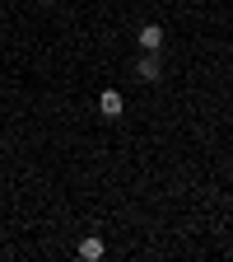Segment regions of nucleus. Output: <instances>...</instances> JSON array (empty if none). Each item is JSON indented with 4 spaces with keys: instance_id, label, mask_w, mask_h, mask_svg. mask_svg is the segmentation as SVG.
Returning a JSON list of instances; mask_svg holds the SVG:
<instances>
[{
    "instance_id": "nucleus-4",
    "label": "nucleus",
    "mask_w": 233,
    "mask_h": 262,
    "mask_svg": "<svg viewBox=\"0 0 233 262\" xmlns=\"http://www.w3.org/2000/svg\"><path fill=\"white\" fill-rule=\"evenodd\" d=\"M140 80H159V61H154V52H145V61H140Z\"/></svg>"
},
{
    "instance_id": "nucleus-3",
    "label": "nucleus",
    "mask_w": 233,
    "mask_h": 262,
    "mask_svg": "<svg viewBox=\"0 0 233 262\" xmlns=\"http://www.w3.org/2000/svg\"><path fill=\"white\" fill-rule=\"evenodd\" d=\"M80 257L84 262H98V257H103V244H98V239H84L80 244Z\"/></svg>"
},
{
    "instance_id": "nucleus-2",
    "label": "nucleus",
    "mask_w": 233,
    "mask_h": 262,
    "mask_svg": "<svg viewBox=\"0 0 233 262\" xmlns=\"http://www.w3.org/2000/svg\"><path fill=\"white\" fill-rule=\"evenodd\" d=\"M140 47H145V52H159V47H163V28H159V24H145V28H140Z\"/></svg>"
},
{
    "instance_id": "nucleus-1",
    "label": "nucleus",
    "mask_w": 233,
    "mask_h": 262,
    "mask_svg": "<svg viewBox=\"0 0 233 262\" xmlns=\"http://www.w3.org/2000/svg\"><path fill=\"white\" fill-rule=\"evenodd\" d=\"M98 108H103V117H121V108H126V103H121V94H117V89H103Z\"/></svg>"
}]
</instances>
